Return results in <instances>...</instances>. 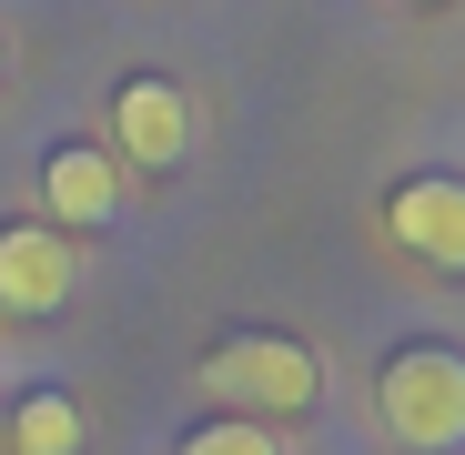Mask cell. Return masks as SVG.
<instances>
[{
    "label": "cell",
    "instance_id": "obj_7",
    "mask_svg": "<svg viewBox=\"0 0 465 455\" xmlns=\"http://www.w3.org/2000/svg\"><path fill=\"white\" fill-rule=\"evenodd\" d=\"M0 425H11V455H82V405H71L61 385L11 395V405H0Z\"/></svg>",
    "mask_w": 465,
    "mask_h": 455
},
{
    "label": "cell",
    "instance_id": "obj_1",
    "mask_svg": "<svg viewBox=\"0 0 465 455\" xmlns=\"http://www.w3.org/2000/svg\"><path fill=\"white\" fill-rule=\"evenodd\" d=\"M203 395H213L223 415H243V425H263V415H314L324 364H314V344H293V334H232V344L203 354Z\"/></svg>",
    "mask_w": 465,
    "mask_h": 455
},
{
    "label": "cell",
    "instance_id": "obj_2",
    "mask_svg": "<svg viewBox=\"0 0 465 455\" xmlns=\"http://www.w3.org/2000/svg\"><path fill=\"white\" fill-rule=\"evenodd\" d=\"M374 405H384V425H395V445L455 455L465 445V354L455 344H395L374 364Z\"/></svg>",
    "mask_w": 465,
    "mask_h": 455
},
{
    "label": "cell",
    "instance_id": "obj_5",
    "mask_svg": "<svg viewBox=\"0 0 465 455\" xmlns=\"http://www.w3.org/2000/svg\"><path fill=\"white\" fill-rule=\"evenodd\" d=\"M71 293V233L61 223H11L0 233V303L11 314H61Z\"/></svg>",
    "mask_w": 465,
    "mask_h": 455
},
{
    "label": "cell",
    "instance_id": "obj_4",
    "mask_svg": "<svg viewBox=\"0 0 465 455\" xmlns=\"http://www.w3.org/2000/svg\"><path fill=\"white\" fill-rule=\"evenodd\" d=\"M112 152H132V163H152V173L193 152V102L163 82V71H142V82L112 92Z\"/></svg>",
    "mask_w": 465,
    "mask_h": 455
},
{
    "label": "cell",
    "instance_id": "obj_3",
    "mask_svg": "<svg viewBox=\"0 0 465 455\" xmlns=\"http://www.w3.org/2000/svg\"><path fill=\"white\" fill-rule=\"evenodd\" d=\"M384 233H395L405 253H425V263H465V183L455 173H415V183H395L384 193Z\"/></svg>",
    "mask_w": 465,
    "mask_h": 455
},
{
    "label": "cell",
    "instance_id": "obj_8",
    "mask_svg": "<svg viewBox=\"0 0 465 455\" xmlns=\"http://www.w3.org/2000/svg\"><path fill=\"white\" fill-rule=\"evenodd\" d=\"M183 455H283L263 425H243V415H213V425H193L183 435Z\"/></svg>",
    "mask_w": 465,
    "mask_h": 455
},
{
    "label": "cell",
    "instance_id": "obj_9",
    "mask_svg": "<svg viewBox=\"0 0 465 455\" xmlns=\"http://www.w3.org/2000/svg\"><path fill=\"white\" fill-rule=\"evenodd\" d=\"M0 455H11V425H0Z\"/></svg>",
    "mask_w": 465,
    "mask_h": 455
},
{
    "label": "cell",
    "instance_id": "obj_6",
    "mask_svg": "<svg viewBox=\"0 0 465 455\" xmlns=\"http://www.w3.org/2000/svg\"><path fill=\"white\" fill-rule=\"evenodd\" d=\"M41 203H51V223H61V233H102V223L122 213V173H112V152L61 142L51 163H41Z\"/></svg>",
    "mask_w": 465,
    "mask_h": 455
}]
</instances>
